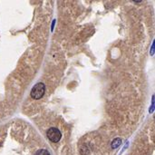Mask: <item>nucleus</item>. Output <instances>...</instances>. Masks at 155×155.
Listing matches in <instances>:
<instances>
[{"label": "nucleus", "mask_w": 155, "mask_h": 155, "mask_svg": "<svg viewBox=\"0 0 155 155\" xmlns=\"http://www.w3.org/2000/svg\"><path fill=\"white\" fill-rule=\"evenodd\" d=\"M36 155H50V153L48 152V151L44 150V149H41V150H38L36 151Z\"/></svg>", "instance_id": "4"}, {"label": "nucleus", "mask_w": 155, "mask_h": 155, "mask_svg": "<svg viewBox=\"0 0 155 155\" xmlns=\"http://www.w3.org/2000/svg\"><path fill=\"white\" fill-rule=\"evenodd\" d=\"M122 143V140L120 138H116L115 140H113V142H112V147L114 149V148H118Z\"/></svg>", "instance_id": "3"}, {"label": "nucleus", "mask_w": 155, "mask_h": 155, "mask_svg": "<svg viewBox=\"0 0 155 155\" xmlns=\"http://www.w3.org/2000/svg\"><path fill=\"white\" fill-rule=\"evenodd\" d=\"M44 92H45V85L43 83H38L31 90V97L36 100L41 99L44 96Z\"/></svg>", "instance_id": "1"}, {"label": "nucleus", "mask_w": 155, "mask_h": 155, "mask_svg": "<svg viewBox=\"0 0 155 155\" xmlns=\"http://www.w3.org/2000/svg\"><path fill=\"white\" fill-rule=\"evenodd\" d=\"M46 135H47L48 139L53 142H58L62 137L61 132L57 128H55V127L50 128L46 133Z\"/></svg>", "instance_id": "2"}]
</instances>
